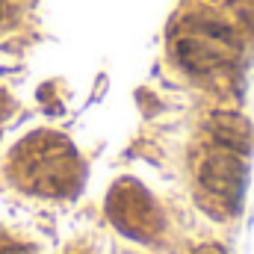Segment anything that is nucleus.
Returning <instances> with one entry per match:
<instances>
[{
    "label": "nucleus",
    "mask_w": 254,
    "mask_h": 254,
    "mask_svg": "<svg viewBox=\"0 0 254 254\" xmlns=\"http://www.w3.org/2000/svg\"><path fill=\"white\" fill-rule=\"evenodd\" d=\"M9 175L24 192L63 198L80 187V160L65 136L39 130L15 145Z\"/></svg>",
    "instance_id": "1"
},
{
    "label": "nucleus",
    "mask_w": 254,
    "mask_h": 254,
    "mask_svg": "<svg viewBox=\"0 0 254 254\" xmlns=\"http://www.w3.org/2000/svg\"><path fill=\"white\" fill-rule=\"evenodd\" d=\"M178 54H181L184 65L192 71H210L216 65H225L234 57V45L222 27L201 24L178 42Z\"/></svg>",
    "instance_id": "4"
},
{
    "label": "nucleus",
    "mask_w": 254,
    "mask_h": 254,
    "mask_svg": "<svg viewBox=\"0 0 254 254\" xmlns=\"http://www.w3.org/2000/svg\"><path fill=\"white\" fill-rule=\"evenodd\" d=\"M107 216L110 222L127 234L133 240H154L160 231H163V213L157 207V201L145 192V187H139L136 181H119L110 198H107Z\"/></svg>",
    "instance_id": "2"
},
{
    "label": "nucleus",
    "mask_w": 254,
    "mask_h": 254,
    "mask_svg": "<svg viewBox=\"0 0 254 254\" xmlns=\"http://www.w3.org/2000/svg\"><path fill=\"white\" fill-rule=\"evenodd\" d=\"M0 254H27L21 246H15V243H6V240H0Z\"/></svg>",
    "instance_id": "6"
},
{
    "label": "nucleus",
    "mask_w": 254,
    "mask_h": 254,
    "mask_svg": "<svg viewBox=\"0 0 254 254\" xmlns=\"http://www.w3.org/2000/svg\"><path fill=\"white\" fill-rule=\"evenodd\" d=\"M210 136H213L216 145L231 148L237 154H249V148H252V127H249V122L240 119V116H231V113L213 116Z\"/></svg>",
    "instance_id": "5"
},
{
    "label": "nucleus",
    "mask_w": 254,
    "mask_h": 254,
    "mask_svg": "<svg viewBox=\"0 0 254 254\" xmlns=\"http://www.w3.org/2000/svg\"><path fill=\"white\" fill-rule=\"evenodd\" d=\"M198 181L210 195H216L228 204H237L243 195V184H246V163L237 151L219 145L201 160Z\"/></svg>",
    "instance_id": "3"
}]
</instances>
